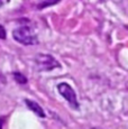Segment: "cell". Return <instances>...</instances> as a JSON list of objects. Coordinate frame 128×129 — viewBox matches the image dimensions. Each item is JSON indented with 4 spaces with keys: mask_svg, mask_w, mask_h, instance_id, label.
<instances>
[{
    "mask_svg": "<svg viewBox=\"0 0 128 129\" xmlns=\"http://www.w3.org/2000/svg\"><path fill=\"white\" fill-rule=\"evenodd\" d=\"M7 37V33H6V29H5L4 26L0 25V39H6Z\"/></svg>",
    "mask_w": 128,
    "mask_h": 129,
    "instance_id": "52a82bcc",
    "label": "cell"
},
{
    "mask_svg": "<svg viewBox=\"0 0 128 129\" xmlns=\"http://www.w3.org/2000/svg\"><path fill=\"white\" fill-rule=\"evenodd\" d=\"M25 103H26V106L28 107V108L30 109L34 113H35V115L38 116V117H42V118H45L46 117V113L44 112L43 108H42V107L39 106L37 102H35V101H33V100H29V99H26Z\"/></svg>",
    "mask_w": 128,
    "mask_h": 129,
    "instance_id": "277c9868",
    "label": "cell"
},
{
    "mask_svg": "<svg viewBox=\"0 0 128 129\" xmlns=\"http://www.w3.org/2000/svg\"><path fill=\"white\" fill-rule=\"evenodd\" d=\"M14 79L16 80V82L19 83L20 85L27 83V78L24 74H21L20 72H14Z\"/></svg>",
    "mask_w": 128,
    "mask_h": 129,
    "instance_id": "5b68a950",
    "label": "cell"
},
{
    "mask_svg": "<svg viewBox=\"0 0 128 129\" xmlns=\"http://www.w3.org/2000/svg\"><path fill=\"white\" fill-rule=\"evenodd\" d=\"M14 39L23 45H36L38 44V38L33 29L29 26H20L16 28L13 33Z\"/></svg>",
    "mask_w": 128,
    "mask_h": 129,
    "instance_id": "6da1fadb",
    "label": "cell"
},
{
    "mask_svg": "<svg viewBox=\"0 0 128 129\" xmlns=\"http://www.w3.org/2000/svg\"><path fill=\"white\" fill-rule=\"evenodd\" d=\"M2 6V1H1V0H0V7H1Z\"/></svg>",
    "mask_w": 128,
    "mask_h": 129,
    "instance_id": "9c48e42d",
    "label": "cell"
},
{
    "mask_svg": "<svg viewBox=\"0 0 128 129\" xmlns=\"http://www.w3.org/2000/svg\"><path fill=\"white\" fill-rule=\"evenodd\" d=\"M60 0H43L42 2H39L37 5V9H44L46 7H50L53 6V5H56Z\"/></svg>",
    "mask_w": 128,
    "mask_h": 129,
    "instance_id": "8992f818",
    "label": "cell"
},
{
    "mask_svg": "<svg viewBox=\"0 0 128 129\" xmlns=\"http://www.w3.org/2000/svg\"><path fill=\"white\" fill-rule=\"evenodd\" d=\"M35 63L41 71H51L56 68H61V64L50 54H38L35 58Z\"/></svg>",
    "mask_w": 128,
    "mask_h": 129,
    "instance_id": "7a4b0ae2",
    "label": "cell"
},
{
    "mask_svg": "<svg viewBox=\"0 0 128 129\" xmlns=\"http://www.w3.org/2000/svg\"><path fill=\"white\" fill-rule=\"evenodd\" d=\"M57 91L60 92V94L70 103V106L74 109H79V101L77 98L75 91L72 89V86L70 84L62 82L60 84H57Z\"/></svg>",
    "mask_w": 128,
    "mask_h": 129,
    "instance_id": "3957f363",
    "label": "cell"
},
{
    "mask_svg": "<svg viewBox=\"0 0 128 129\" xmlns=\"http://www.w3.org/2000/svg\"><path fill=\"white\" fill-rule=\"evenodd\" d=\"M4 119H5V118H0V128H2L1 123H4Z\"/></svg>",
    "mask_w": 128,
    "mask_h": 129,
    "instance_id": "ba28073f",
    "label": "cell"
}]
</instances>
